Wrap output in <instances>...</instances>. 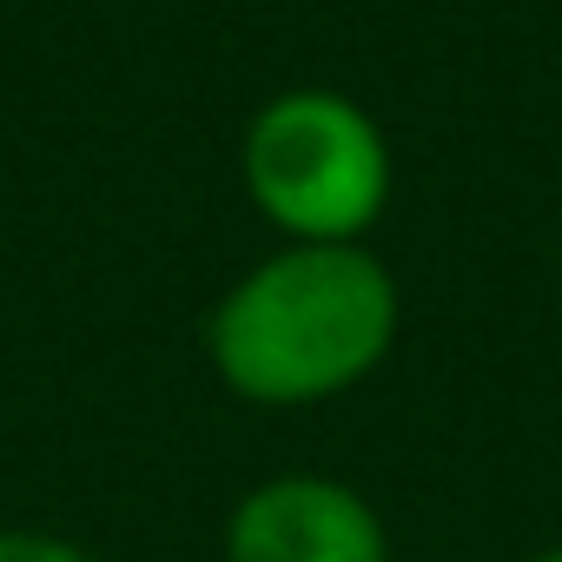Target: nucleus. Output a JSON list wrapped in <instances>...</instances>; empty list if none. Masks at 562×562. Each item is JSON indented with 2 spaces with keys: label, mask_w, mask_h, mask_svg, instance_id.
I'll use <instances>...</instances> for the list:
<instances>
[{
  "label": "nucleus",
  "mask_w": 562,
  "mask_h": 562,
  "mask_svg": "<svg viewBox=\"0 0 562 562\" xmlns=\"http://www.w3.org/2000/svg\"><path fill=\"white\" fill-rule=\"evenodd\" d=\"M238 166L251 205L292 245H358L391 205V146L378 120L331 87L265 100Z\"/></svg>",
  "instance_id": "obj_2"
},
{
  "label": "nucleus",
  "mask_w": 562,
  "mask_h": 562,
  "mask_svg": "<svg viewBox=\"0 0 562 562\" xmlns=\"http://www.w3.org/2000/svg\"><path fill=\"white\" fill-rule=\"evenodd\" d=\"M225 562H384V522L351 483L271 476L232 509Z\"/></svg>",
  "instance_id": "obj_3"
},
{
  "label": "nucleus",
  "mask_w": 562,
  "mask_h": 562,
  "mask_svg": "<svg viewBox=\"0 0 562 562\" xmlns=\"http://www.w3.org/2000/svg\"><path fill=\"white\" fill-rule=\"evenodd\" d=\"M529 562H562V549H542V555H529Z\"/></svg>",
  "instance_id": "obj_5"
},
{
  "label": "nucleus",
  "mask_w": 562,
  "mask_h": 562,
  "mask_svg": "<svg viewBox=\"0 0 562 562\" xmlns=\"http://www.w3.org/2000/svg\"><path fill=\"white\" fill-rule=\"evenodd\" d=\"M397 345V285L364 245H285L212 312V371L232 397L292 411L371 378Z\"/></svg>",
  "instance_id": "obj_1"
},
{
  "label": "nucleus",
  "mask_w": 562,
  "mask_h": 562,
  "mask_svg": "<svg viewBox=\"0 0 562 562\" xmlns=\"http://www.w3.org/2000/svg\"><path fill=\"white\" fill-rule=\"evenodd\" d=\"M0 562H93V555L41 529H0Z\"/></svg>",
  "instance_id": "obj_4"
}]
</instances>
